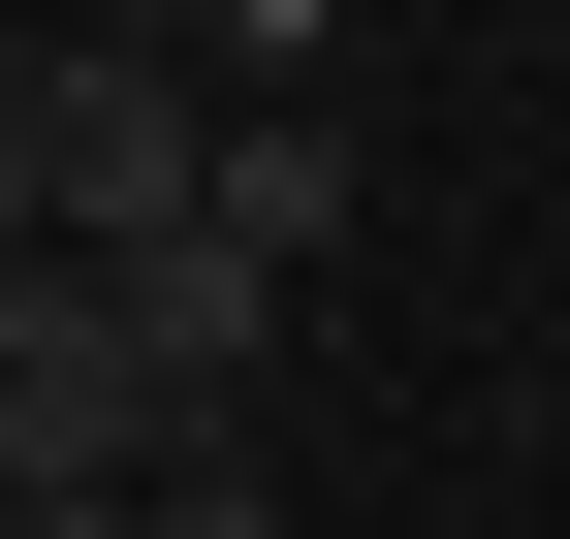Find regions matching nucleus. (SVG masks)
<instances>
[{
	"instance_id": "obj_6",
	"label": "nucleus",
	"mask_w": 570,
	"mask_h": 539,
	"mask_svg": "<svg viewBox=\"0 0 570 539\" xmlns=\"http://www.w3.org/2000/svg\"><path fill=\"white\" fill-rule=\"evenodd\" d=\"M190 32H223V63H317V0H190Z\"/></svg>"
},
{
	"instance_id": "obj_7",
	"label": "nucleus",
	"mask_w": 570,
	"mask_h": 539,
	"mask_svg": "<svg viewBox=\"0 0 570 539\" xmlns=\"http://www.w3.org/2000/svg\"><path fill=\"white\" fill-rule=\"evenodd\" d=\"M0 254H32V63H0Z\"/></svg>"
},
{
	"instance_id": "obj_5",
	"label": "nucleus",
	"mask_w": 570,
	"mask_h": 539,
	"mask_svg": "<svg viewBox=\"0 0 570 539\" xmlns=\"http://www.w3.org/2000/svg\"><path fill=\"white\" fill-rule=\"evenodd\" d=\"M0 539H285V508H254V444H190V477H127V508H0Z\"/></svg>"
},
{
	"instance_id": "obj_3",
	"label": "nucleus",
	"mask_w": 570,
	"mask_h": 539,
	"mask_svg": "<svg viewBox=\"0 0 570 539\" xmlns=\"http://www.w3.org/2000/svg\"><path fill=\"white\" fill-rule=\"evenodd\" d=\"M96 286H127V350H159V413H190V444H223V381L285 350V286H254V254H223V223H190V254H96Z\"/></svg>"
},
{
	"instance_id": "obj_1",
	"label": "nucleus",
	"mask_w": 570,
	"mask_h": 539,
	"mask_svg": "<svg viewBox=\"0 0 570 539\" xmlns=\"http://www.w3.org/2000/svg\"><path fill=\"white\" fill-rule=\"evenodd\" d=\"M127 477H190L127 286H96V254H0V508H127Z\"/></svg>"
},
{
	"instance_id": "obj_4",
	"label": "nucleus",
	"mask_w": 570,
	"mask_h": 539,
	"mask_svg": "<svg viewBox=\"0 0 570 539\" xmlns=\"http://www.w3.org/2000/svg\"><path fill=\"white\" fill-rule=\"evenodd\" d=\"M223 254H254V286H285V254H348V127H317V96L223 127Z\"/></svg>"
},
{
	"instance_id": "obj_2",
	"label": "nucleus",
	"mask_w": 570,
	"mask_h": 539,
	"mask_svg": "<svg viewBox=\"0 0 570 539\" xmlns=\"http://www.w3.org/2000/svg\"><path fill=\"white\" fill-rule=\"evenodd\" d=\"M190 223H223L190 63H32V254H190Z\"/></svg>"
}]
</instances>
